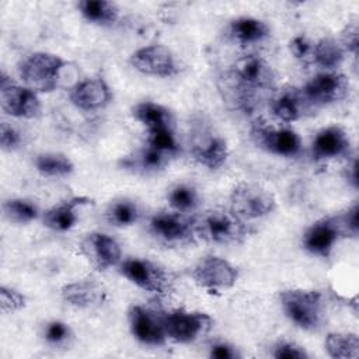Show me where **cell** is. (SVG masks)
I'll return each mask as SVG.
<instances>
[{"mask_svg":"<svg viewBox=\"0 0 359 359\" xmlns=\"http://www.w3.org/2000/svg\"><path fill=\"white\" fill-rule=\"evenodd\" d=\"M231 90H237L234 102L240 108H250L254 104L257 91L269 90L276 83V73L272 66L262 57L245 55L234 62L229 72Z\"/></svg>","mask_w":359,"mask_h":359,"instance_id":"6da1fadb","label":"cell"},{"mask_svg":"<svg viewBox=\"0 0 359 359\" xmlns=\"http://www.w3.org/2000/svg\"><path fill=\"white\" fill-rule=\"evenodd\" d=\"M195 217L196 237L213 244H240L250 234L247 220L236 215L230 208H212Z\"/></svg>","mask_w":359,"mask_h":359,"instance_id":"7a4b0ae2","label":"cell"},{"mask_svg":"<svg viewBox=\"0 0 359 359\" xmlns=\"http://www.w3.org/2000/svg\"><path fill=\"white\" fill-rule=\"evenodd\" d=\"M69 65L66 59L49 52H32L18 63L22 84L35 93H50L57 88L60 74Z\"/></svg>","mask_w":359,"mask_h":359,"instance_id":"3957f363","label":"cell"},{"mask_svg":"<svg viewBox=\"0 0 359 359\" xmlns=\"http://www.w3.org/2000/svg\"><path fill=\"white\" fill-rule=\"evenodd\" d=\"M285 316L303 330H316L323 320V296L310 289H286L279 294Z\"/></svg>","mask_w":359,"mask_h":359,"instance_id":"277c9868","label":"cell"},{"mask_svg":"<svg viewBox=\"0 0 359 359\" xmlns=\"http://www.w3.org/2000/svg\"><path fill=\"white\" fill-rule=\"evenodd\" d=\"M119 273L126 278L129 282L158 296L170 293L174 286V276L170 271L161 266L157 262H153L147 258L130 257L122 259L118 265Z\"/></svg>","mask_w":359,"mask_h":359,"instance_id":"5b68a950","label":"cell"},{"mask_svg":"<svg viewBox=\"0 0 359 359\" xmlns=\"http://www.w3.org/2000/svg\"><path fill=\"white\" fill-rule=\"evenodd\" d=\"M230 209L244 220L261 219L276 209V199L271 191L255 182H238L230 192Z\"/></svg>","mask_w":359,"mask_h":359,"instance_id":"8992f818","label":"cell"},{"mask_svg":"<svg viewBox=\"0 0 359 359\" xmlns=\"http://www.w3.org/2000/svg\"><path fill=\"white\" fill-rule=\"evenodd\" d=\"M149 231L165 245H182L192 243L195 234V217L177 210H160L149 219Z\"/></svg>","mask_w":359,"mask_h":359,"instance_id":"52a82bcc","label":"cell"},{"mask_svg":"<svg viewBox=\"0 0 359 359\" xmlns=\"http://www.w3.org/2000/svg\"><path fill=\"white\" fill-rule=\"evenodd\" d=\"M251 139L265 151L282 157H294L302 151L300 136L286 126H273L265 121H255L251 126Z\"/></svg>","mask_w":359,"mask_h":359,"instance_id":"ba28073f","label":"cell"},{"mask_svg":"<svg viewBox=\"0 0 359 359\" xmlns=\"http://www.w3.org/2000/svg\"><path fill=\"white\" fill-rule=\"evenodd\" d=\"M167 339L177 344H191L209 331L213 320L202 311L175 309L163 314Z\"/></svg>","mask_w":359,"mask_h":359,"instance_id":"9c48e42d","label":"cell"},{"mask_svg":"<svg viewBox=\"0 0 359 359\" xmlns=\"http://www.w3.org/2000/svg\"><path fill=\"white\" fill-rule=\"evenodd\" d=\"M189 150L192 158L209 170H219L229 157L226 140L212 128L201 123L191 132Z\"/></svg>","mask_w":359,"mask_h":359,"instance_id":"30bf717a","label":"cell"},{"mask_svg":"<svg viewBox=\"0 0 359 359\" xmlns=\"http://www.w3.org/2000/svg\"><path fill=\"white\" fill-rule=\"evenodd\" d=\"M191 276L198 286L209 293H217L231 289L237 279L238 271L227 259L217 255H206L192 268Z\"/></svg>","mask_w":359,"mask_h":359,"instance_id":"8fae6325","label":"cell"},{"mask_svg":"<svg viewBox=\"0 0 359 359\" xmlns=\"http://www.w3.org/2000/svg\"><path fill=\"white\" fill-rule=\"evenodd\" d=\"M0 104L7 115L20 119H34L41 114L38 93L14 83L4 72L0 76Z\"/></svg>","mask_w":359,"mask_h":359,"instance_id":"7c38bea8","label":"cell"},{"mask_svg":"<svg viewBox=\"0 0 359 359\" xmlns=\"http://www.w3.org/2000/svg\"><path fill=\"white\" fill-rule=\"evenodd\" d=\"M349 90V79L344 73L330 70L313 76L302 88V94L307 104L330 105L344 100Z\"/></svg>","mask_w":359,"mask_h":359,"instance_id":"4fadbf2b","label":"cell"},{"mask_svg":"<svg viewBox=\"0 0 359 359\" xmlns=\"http://www.w3.org/2000/svg\"><path fill=\"white\" fill-rule=\"evenodd\" d=\"M130 66L146 76L171 77L178 73L175 55L164 45L153 43L136 49L129 57Z\"/></svg>","mask_w":359,"mask_h":359,"instance_id":"5bb4252c","label":"cell"},{"mask_svg":"<svg viewBox=\"0 0 359 359\" xmlns=\"http://www.w3.org/2000/svg\"><path fill=\"white\" fill-rule=\"evenodd\" d=\"M79 250L84 259L97 271H107L112 266H118L122 261L118 241L101 231L86 234L79 244Z\"/></svg>","mask_w":359,"mask_h":359,"instance_id":"9a60e30c","label":"cell"},{"mask_svg":"<svg viewBox=\"0 0 359 359\" xmlns=\"http://www.w3.org/2000/svg\"><path fill=\"white\" fill-rule=\"evenodd\" d=\"M163 314L164 313L142 304L132 306L128 314L132 335L144 345H164L167 341V334Z\"/></svg>","mask_w":359,"mask_h":359,"instance_id":"2e32d148","label":"cell"},{"mask_svg":"<svg viewBox=\"0 0 359 359\" xmlns=\"http://www.w3.org/2000/svg\"><path fill=\"white\" fill-rule=\"evenodd\" d=\"M70 102L81 111H98L109 105L112 91L101 76L86 77L77 81L69 91Z\"/></svg>","mask_w":359,"mask_h":359,"instance_id":"e0dca14e","label":"cell"},{"mask_svg":"<svg viewBox=\"0 0 359 359\" xmlns=\"http://www.w3.org/2000/svg\"><path fill=\"white\" fill-rule=\"evenodd\" d=\"M341 237L337 217H323L306 229L302 237V245L307 252L327 258Z\"/></svg>","mask_w":359,"mask_h":359,"instance_id":"ac0fdd59","label":"cell"},{"mask_svg":"<svg viewBox=\"0 0 359 359\" xmlns=\"http://www.w3.org/2000/svg\"><path fill=\"white\" fill-rule=\"evenodd\" d=\"M311 153L316 161L332 160L351 154V139L339 125H330L317 132L311 143Z\"/></svg>","mask_w":359,"mask_h":359,"instance_id":"d6986e66","label":"cell"},{"mask_svg":"<svg viewBox=\"0 0 359 359\" xmlns=\"http://www.w3.org/2000/svg\"><path fill=\"white\" fill-rule=\"evenodd\" d=\"M88 205H93L91 198L83 195L72 196L62 203L45 210L42 213V223L45 227L53 231H69L76 226L80 209Z\"/></svg>","mask_w":359,"mask_h":359,"instance_id":"ffe728a7","label":"cell"},{"mask_svg":"<svg viewBox=\"0 0 359 359\" xmlns=\"http://www.w3.org/2000/svg\"><path fill=\"white\" fill-rule=\"evenodd\" d=\"M60 293L66 303L79 309H95L107 300L105 286L95 279H81L66 283Z\"/></svg>","mask_w":359,"mask_h":359,"instance_id":"44dd1931","label":"cell"},{"mask_svg":"<svg viewBox=\"0 0 359 359\" xmlns=\"http://www.w3.org/2000/svg\"><path fill=\"white\" fill-rule=\"evenodd\" d=\"M307 101L304 100L302 90L296 87L282 88L271 101V111L275 118L282 122L290 123L302 118Z\"/></svg>","mask_w":359,"mask_h":359,"instance_id":"7402d4cb","label":"cell"},{"mask_svg":"<svg viewBox=\"0 0 359 359\" xmlns=\"http://www.w3.org/2000/svg\"><path fill=\"white\" fill-rule=\"evenodd\" d=\"M132 116L147 130L174 128L172 112L157 102L140 101L132 107Z\"/></svg>","mask_w":359,"mask_h":359,"instance_id":"603a6c76","label":"cell"},{"mask_svg":"<svg viewBox=\"0 0 359 359\" xmlns=\"http://www.w3.org/2000/svg\"><path fill=\"white\" fill-rule=\"evenodd\" d=\"M229 31L231 38L243 46L259 43L265 41L271 34V29L266 25V22L254 17L234 18L230 22Z\"/></svg>","mask_w":359,"mask_h":359,"instance_id":"cb8c5ba5","label":"cell"},{"mask_svg":"<svg viewBox=\"0 0 359 359\" xmlns=\"http://www.w3.org/2000/svg\"><path fill=\"white\" fill-rule=\"evenodd\" d=\"M345 50L338 39L325 36L314 42L311 63L324 69L325 72L335 70L345 59Z\"/></svg>","mask_w":359,"mask_h":359,"instance_id":"d4e9b609","label":"cell"},{"mask_svg":"<svg viewBox=\"0 0 359 359\" xmlns=\"http://www.w3.org/2000/svg\"><path fill=\"white\" fill-rule=\"evenodd\" d=\"M168 160L170 156L146 144L137 151H135L132 156H126L122 160V163L125 168H132L139 172L151 174L164 170L168 164Z\"/></svg>","mask_w":359,"mask_h":359,"instance_id":"484cf974","label":"cell"},{"mask_svg":"<svg viewBox=\"0 0 359 359\" xmlns=\"http://www.w3.org/2000/svg\"><path fill=\"white\" fill-rule=\"evenodd\" d=\"M77 8L88 22L101 27L112 25L119 17V8L108 0H81Z\"/></svg>","mask_w":359,"mask_h":359,"instance_id":"4316f807","label":"cell"},{"mask_svg":"<svg viewBox=\"0 0 359 359\" xmlns=\"http://www.w3.org/2000/svg\"><path fill=\"white\" fill-rule=\"evenodd\" d=\"M140 215L142 212L139 205L129 198L112 201L105 210L107 222L116 227H128L135 224L140 219Z\"/></svg>","mask_w":359,"mask_h":359,"instance_id":"83f0119b","label":"cell"},{"mask_svg":"<svg viewBox=\"0 0 359 359\" xmlns=\"http://www.w3.org/2000/svg\"><path fill=\"white\" fill-rule=\"evenodd\" d=\"M327 353L335 359H356L359 356V338L353 332H331L324 341Z\"/></svg>","mask_w":359,"mask_h":359,"instance_id":"f1b7e54d","label":"cell"},{"mask_svg":"<svg viewBox=\"0 0 359 359\" xmlns=\"http://www.w3.org/2000/svg\"><path fill=\"white\" fill-rule=\"evenodd\" d=\"M35 168L45 177H67L73 172V161L62 153H42L34 160Z\"/></svg>","mask_w":359,"mask_h":359,"instance_id":"f546056e","label":"cell"},{"mask_svg":"<svg viewBox=\"0 0 359 359\" xmlns=\"http://www.w3.org/2000/svg\"><path fill=\"white\" fill-rule=\"evenodd\" d=\"M167 201L172 210L181 213H191L196 209L199 203V194L196 188L189 184H177L170 189Z\"/></svg>","mask_w":359,"mask_h":359,"instance_id":"4dcf8cb0","label":"cell"},{"mask_svg":"<svg viewBox=\"0 0 359 359\" xmlns=\"http://www.w3.org/2000/svg\"><path fill=\"white\" fill-rule=\"evenodd\" d=\"M3 212L11 223L17 224H27L39 216L38 206L34 202L22 198H13L6 201L3 203Z\"/></svg>","mask_w":359,"mask_h":359,"instance_id":"1f68e13d","label":"cell"},{"mask_svg":"<svg viewBox=\"0 0 359 359\" xmlns=\"http://www.w3.org/2000/svg\"><path fill=\"white\" fill-rule=\"evenodd\" d=\"M146 144L172 157L180 153V144L174 135V128H163L147 130Z\"/></svg>","mask_w":359,"mask_h":359,"instance_id":"d6a6232c","label":"cell"},{"mask_svg":"<svg viewBox=\"0 0 359 359\" xmlns=\"http://www.w3.org/2000/svg\"><path fill=\"white\" fill-rule=\"evenodd\" d=\"M313 48H314V42L306 36V35H296L290 39L289 42V50L290 53L300 60L304 65L311 63V56H313Z\"/></svg>","mask_w":359,"mask_h":359,"instance_id":"836d02e7","label":"cell"},{"mask_svg":"<svg viewBox=\"0 0 359 359\" xmlns=\"http://www.w3.org/2000/svg\"><path fill=\"white\" fill-rule=\"evenodd\" d=\"M72 337L70 327L59 320L49 321L43 328V338L50 345H62Z\"/></svg>","mask_w":359,"mask_h":359,"instance_id":"e575fe53","label":"cell"},{"mask_svg":"<svg viewBox=\"0 0 359 359\" xmlns=\"http://www.w3.org/2000/svg\"><path fill=\"white\" fill-rule=\"evenodd\" d=\"M358 203H353L344 213L335 216L342 237H358Z\"/></svg>","mask_w":359,"mask_h":359,"instance_id":"d590c367","label":"cell"},{"mask_svg":"<svg viewBox=\"0 0 359 359\" xmlns=\"http://www.w3.org/2000/svg\"><path fill=\"white\" fill-rule=\"evenodd\" d=\"M272 356L276 359H307L309 353L296 342L280 341L272 348Z\"/></svg>","mask_w":359,"mask_h":359,"instance_id":"8d00e7d4","label":"cell"},{"mask_svg":"<svg viewBox=\"0 0 359 359\" xmlns=\"http://www.w3.org/2000/svg\"><path fill=\"white\" fill-rule=\"evenodd\" d=\"M24 306H25V296L21 292L13 287H7L4 285L0 287V307L3 311L13 313L22 309Z\"/></svg>","mask_w":359,"mask_h":359,"instance_id":"74e56055","label":"cell"},{"mask_svg":"<svg viewBox=\"0 0 359 359\" xmlns=\"http://www.w3.org/2000/svg\"><path fill=\"white\" fill-rule=\"evenodd\" d=\"M339 43L342 45L345 53H352L353 56L358 55L359 49V27L358 21H351L345 25L341 32Z\"/></svg>","mask_w":359,"mask_h":359,"instance_id":"f35d334b","label":"cell"},{"mask_svg":"<svg viewBox=\"0 0 359 359\" xmlns=\"http://www.w3.org/2000/svg\"><path fill=\"white\" fill-rule=\"evenodd\" d=\"M21 144V133L8 125L7 122H3L0 125V146L4 151H13L18 149Z\"/></svg>","mask_w":359,"mask_h":359,"instance_id":"ab89813d","label":"cell"},{"mask_svg":"<svg viewBox=\"0 0 359 359\" xmlns=\"http://www.w3.org/2000/svg\"><path fill=\"white\" fill-rule=\"evenodd\" d=\"M209 356L215 358V359H237L241 355L236 346H233L227 342H217L210 346Z\"/></svg>","mask_w":359,"mask_h":359,"instance_id":"60d3db41","label":"cell"},{"mask_svg":"<svg viewBox=\"0 0 359 359\" xmlns=\"http://www.w3.org/2000/svg\"><path fill=\"white\" fill-rule=\"evenodd\" d=\"M345 178H346L355 188H358V161H356L355 157L352 158V163L348 164V167H346V170H345Z\"/></svg>","mask_w":359,"mask_h":359,"instance_id":"b9f144b4","label":"cell"}]
</instances>
